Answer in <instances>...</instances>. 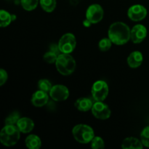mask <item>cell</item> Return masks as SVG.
<instances>
[{
	"label": "cell",
	"instance_id": "ba28073f",
	"mask_svg": "<svg viewBox=\"0 0 149 149\" xmlns=\"http://www.w3.org/2000/svg\"><path fill=\"white\" fill-rule=\"evenodd\" d=\"M103 14L104 13L101 6L97 4H93L90 5L86 11V19L90 20L93 24H95L101 21Z\"/></svg>",
	"mask_w": 149,
	"mask_h": 149
},
{
	"label": "cell",
	"instance_id": "7a4b0ae2",
	"mask_svg": "<svg viewBox=\"0 0 149 149\" xmlns=\"http://www.w3.org/2000/svg\"><path fill=\"white\" fill-rule=\"evenodd\" d=\"M20 131L14 125H5L0 133V141L4 146H13L18 142Z\"/></svg>",
	"mask_w": 149,
	"mask_h": 149
},
{
	"label": "cell",
	"instance_id": "4316f807",
	"mask_svg": "<svg viewBox=\"0 0 149 149\" xmlns=\"http://www.w3.org/2000/svg\"><path fill=\"white\" fill-rule=\"evenodd\" d=\"M8 79V75L5 70L0 69V86H2L7 81Z\"/></svg>",
	"mask_w": 149,
	"mask_h": 149
},
{
	"label": "cell",
	"instance_id": "4fadbf2b",
	"mask_svg": "<svg viewBox=\"0 0 149 149\" xmlns=\"http://www.w3.org/2000/svg\"><path fill=\"white\" fill-rule=\"evenodd\" d=\"M16 126L22 133H29L33 130L34 127V123L30 118L23 117L20 118V119L17 121Z\"/></svg>",
	"mask_w": 149,
	"mask_h": 149
},
{
	"label": "cell",
	"instance_id": "ac0fdd59",
	"mask_svg": "<svg viewBox=\"0 0 149 149\" xmlns=\"http://www.w3.org/2000/svg\"><path fill=\"white\" fill-rule=\"evenodd\" d=\"M12 21H13L12 15L5 10H1L0 11V26L1 27H7L11 23Z\"/></svg>",
	"mask_w": 149,
	"mask_h": 149
},
{
	"label": "cell",
	"instance_id": "6da1fadb",
	"mask_svg": "<svg viewBox=\"0 0 149 149\" xmlns=\"http://www.w3.org/2000/svg\"><path fill=\"white\" fill-rule=\"evenodd\" d=\"M108 33L112 43L116 45H125L131 39V30L122 22H116L111 25Z\"/></svg>",
	"mask_w": 149,
	"mask_h": 149
},
{
	"label": "cell",
	"instance_id": "30bf717a",
	"mask_svg": "<svg viewBox=\"0 0 149 149\" xmlns=\"http://www.w3.org/2000/svg\"><path fill=\"white\" fill-rule=\"evenodd\" d=\"M127 15L132 21H141L146 17L147 10L144 6L135 4L130 7L127 12Z\"/></svg>",
	"mask_w": 149,
	"mask_h": 149
},
{
	"label": "cell",
	"instance_id": "d6986e66",
	"mask_svg": "<svg viewBox=\"0 0 149 149\" xmlns=\"http://www.w3.org/2000/svg\"><path fill=\"white\" fill-rule=\"evenodd\" d=\"M39 3L44 11L52 13L56 7V0H39Z\"/></svg>",
	"mask_w": 149,
	"mask_h": 149
},
{
	"label": "cell",
	"instance_id": "7c38bea8",
	"mask_svg": "<svg viewBox=\"0 0 149 149\" xmlns=\"http://www.w3.org/2000/svg\"><path fill=\"white\" fill-rule=\"evenodd\" d=\"M49 97L47 93L39 90L35 92L31 97V103L36 107H42L47 103Z\"/></svg>",
	"mask_w": 149,
	"mask_h": 149
},
{
	"label": "cell",
	"instance_id": "83f0119b",
	"mask_svg": "<svg viewBox=\"0 0 149 149\" xmlns=\"http://www.w3.org/2000/svg\"><path fill=\"white\" fill-rule=\"evenodd\" d=\"M49 50L58 54V55H59L60 52H61L58 45H55V44H52V45H50V47H49Z\"/></svg>",
	"mask_w": 149,
	"mask_h": 149
},
{
	"label": "cell",
	"instance_id": "9a60e30c",
	"mask_svg": "<svg viewBox=\"0 0 149 149\" xmlns=\"http://www.w3.org/2000/svg\"><path fill=\"white\" fill-rule=\"evenodd\" d=\"M122 148L123 149H142L143 148L141 141L138 138L130 137L125 138L122 144Z\"/></svg>",
	"mask_w": 149,
	"mask_h": 149
},
{
	"label": "cell",
	"instance_id": "44dd1931",
	"mask_svg": "<svg viewBox=\"0 0 149 149\" xmlns=\"http://www.w3.org/2000/svg\"><path fill=\"white\" fill-rule=\"evenodd\" d=\"M52 87V85L51 82L48 79H40L38 81V88H39V90L45 91L46 93H48V92L49 93Z\"/></svg>",
	"mask_w": 149,
	"mask_h": 149
},
{
	"label": "cell",
	"instance_id": "277c9868",
	"mask_svg": "<svg viewBox=\"0 0 149 149\" xmlns=\"http://www.w3.org/2000/svg\"><path fill=\"white\" fill-rule=\"evenodd\" d=\"M72 134L77 142L82 144L89 143L95 137L94 130L91 127L87 125H77L73 128Z\"/></svg>",
	"mask_w": 149,
	"mask_h": 149
},
{
	"label": "cell",
	"instance_id": "f546056e",
	"mask_svg": "<svg viewBox=\"0 0 149 149\" xmlns=\"http://www.w3.org/2000/svg\"><path fill=\"white\" fill-rule=\"evenodd\" d=\"M12 19H13V21H14L16 19V16L15 15H12Z\"/></svg>",
	"mask_w": 149,
	"mask_h": 149
},
{
	"label": "cell",
	"instance_id": "8992f818",
	"mask_svg": "<svg viewBox=\"0 0 149 149\" xmlns=\"http://www.w3.org/2000/svg\"><path fill=\"white\" fill-rule=\"evenodd\" d=\"M91 93L95 101H103L109 94V86L106 81L99 80L93 84Z\"/></svg>",
	"mask_w": 149,
	"mask_h": 149
},
{
	"label": "cell",
	"instance_id": "5b68a950",
	"mask_svg": "<svg viewBox=\"0 0 149 149\" xmlns=\"http://www.w3.org/2000/svg\"><path fill=\"white\" fill-rule=\"evenodd\" d=\"M76 45H77L76 37L71 33H67L63 35L58 42V47L61 53L70 54L74 50Z\"/></svg>",
	"mask_w": 149,
	"mask_h": 149
},
{
	"label": "cell",
	"instance_id": "484cf974",
	"mask_svg": "<svg viewBox=\"0 0 149 149\" xmlns=\"http://www.w3.org/2000/svg\"><path fill=\"white\" fill-rule=\"evenodd\" d=\"M58 55L55 53V52H52V51H49V52H46L44 55V61L47 63H54L56 62L57 58H58Z\"/></svg>",
	"mask_w": 149,
	"mask_h": 149
},
{
	"label": "cell",
	"instance_id": "52a82bcc",
	"mask_svg": "<svg viewBox=\"0 0 149 149\" xmlns=\"http://www.w3.org/2000/svg\"><path fill=\"white\" fill-rule=\"evenodd\" d=\"M91 110L95 117L102 120L109 119L111 115V111L109 107L103 103V101H96L93 104Z\"/></svg>",
	"mask_w": 149,
	"mask_h": 149
},
{
	"label": "cell",
	"instance_id": "cb8c5ba5",
	"mask_svg": "<svg viewBox=\"0 0 149 149\" xmlns=\"http://www.w3.org/2000/svg\"><path fill=\"white\" fill-rule=\"evenodd\" d=\"M141 141L144 146L149 148V126L146 127L141 132Z\"/></svg>",
	"mask_w": 149,
	"mask_h": 149
},
{
	"label": "cell",
	"instance_id": "8fae6325",
	"mask_svg": "<svg viewBox=\"0 0 149 149\" xmlns=\"http://www.w3.org/2000/svg\"><path fill=\"white\" fill-rule=\"evenodd\" d=\"M147 29L143 25H135L131 30V40L133 43L139 44L146 39Z\"/></svg>",
	"mask_w": 149,
	"mask_h": 149
},
{
	"label": "cell",
	"instance_id": "603a6c76",
	"mask_svg": "<svg viewBox=\"0 0 149 149\" xmlns=\"http://www.w3.org/2000/svg\"><path fill=\"white\" fill-rule=\"evenodd\" d=\"M111 45L112 42L109 38H103L99 42L98 47L102 52H106L111 47Z\"/></svg>",
	"mask_w": 149,
	"mask_h": 149
},
{
	"label": "cell",
	"instance_id": "2e32d148",
	"mask_svg": "<svg viewBox=\"0 0 149 149\" xmlns=\"http://www.w3.org/2000/svg\"><path fill=\"white\" fill-rule=\"evenodd\" d=\"M75 107L80 111H88L92 109L93 106V103L90 98L87 97H80L76 100L74 103Z\"/></svg>",
	"mask_w": 149,
	"mask_h": 149
},
{
	"label": "cell",
	"instance_id": "9c48e42d",
	"mask_svg": "<svg viewBox=\"0 0 149 149\" xmlns=\"http://www.w3.org/2000/svg\"><path fill=\"white\" fill-rule=\"evenodd\" d=\"M49 96L55 101H63L69 96V91L65 86L62 84H57L52 86L49 91Z\"/></svg>",
	"mask_w": 149,
	"mask_h": 149
},
{
	"label": "cell",
	"instance_id": "5bb4252c",
	"mask_svg": "<svg viewBox=\"0 0 149 149\" xmlns=\"http://www.w3.org/2000/svg\"><path fill=\"white\" fill-rule=\"evenodd\" d=\"M143 57L139 51H134L127 58V63L132 68H137L142 64Z\"/></svg>",
	"mask_w": 149,
	"mask_h": 149
},
{
	"label": "cell",
	"instance_id": "f1b7e54d",
	"mask_svg": "<svg viewBox=\"0 0 149 149\" xmlns=\"http://www.w3.org/2000/svg\"><path fill=\"white\" fill-rule=\"evenodd\" d=\"M83 24H84V26H85V27L87 28V27H90V26H91L93 23H92L90 20H88L87 19H86V20H84V22H83Z\"/></svg>",
	"mask_w": 149,
	"mask_h": 149
},
{
	"label": "cell",
	"instance_id": "e0dca14e",
	"mask_svg": "<svg viewBox=\"0 0 149 149\" xmlns=\"http://www.w3.org/2000/svg\"><path fill=\"white\" fill-rule=\"evenodd\" d=\"M26 146L29 149H39L42 146V141L39 136L36 135H30L26 138Z\"/></svg>",
	"mask_w": 149,
	"mask_h": 149
},
{
	"label": "cell",
	"instance_id": "7402d4cb",
	"mask_svg": "<svg viewBox=\"0 0 149 149\" xmlns=\"http://www.w3.org/2000/svg\"><path fill=\"white\" fill-rule=\"evenodd\" d=\"M20 113L17 111H14L10 113L8 116L5 119L4 123L5 125H16L17 121L20 119Z\"/></svg>",
	"mask_w": 149,
	"mask_h": 149
},
{
	"label": "cell",
	"instance_id": "3957f363",
	"mask_svg": "<svg viewBox=\"0 0 149 149\" xmlns=\"http://www.w3.org/2000/svg\"><path fill=\"white\" fill-rule=\"evenodd\" d=\"M55 65L60 74L68 76L75 71L77 64L74 58L70 54L61 53L58 55Z\"/></svg>",
	"mask_w": 149,
	"mask_h": 149
},
{
	"label": "cell",
	"instance_id": "d4e9b609",
	"mask_svg": "<svg viewBox=\"0 0 149 149\" xmlns=\"http://www.w3.org/2000/svg\"><path fill=\"white\" fill-rule=\"evenodd\" d=\"M91 148L93 149L104 148L105 143L100 137L95 136L91 141Z\"/></svg>",
	"mask_w": 149,
	"mask_h": 149
},
{
	"label": "cell",
	"instance_id": "ffe728a7",
	"mask_svg": "<svg viewBox=\"0 0 149 149\" xmlns=\"http://www.w3.org/2000/svg\"><path fill=\"white\" fill-rule=\"evenodd\" d=\"M39 0H20L22 7L26 11H32L36 8Z\"/></svg>",
	"mask_w": 149,
	"mask_h": 149
}]
</instances>
